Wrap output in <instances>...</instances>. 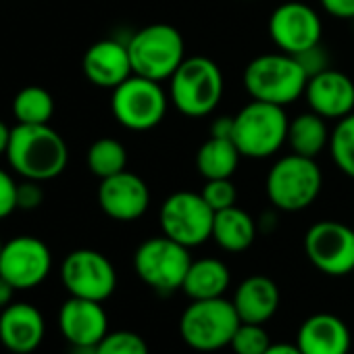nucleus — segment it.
<instances>
[{
  "label": "nucleus",
  "mask_w": 354,
  "mask_h": 354,
  "mask_svg": "<svg viewBox=\"0 0 354 354\" xmlns=\"http://www.w3.org/2000/svg\"><path fill=\"white\" fill-rule=\"evenodd\" d=\"M11 169L24 180L50 182L69 162V148L63 136L48 125H15L7 150Z\"/></svg>",
  "instance_id": "obj_1"
},
{
  "label": "nucleus",
  "mask_w": 354,
  "mask_h": 354,
  "mask_svg": "<svg viewBox=\"0 0 354 354\" xmlns=\"http://www.w3.org/2000/svg\"><path fill=\"white\" fill-rule=\"evenodd\" d=\"M223 90V71L209 57H186L169 77L171 104L190 119L209 117L219 106Z\"/></svg>",
  "instance_id": "obj_2"
},
{
  "label": "nucleus",
  "mask_w": 354,
  "mask_h": 354,
  "mask_svg": "<svg viewBox=\"0 0 354 354\" xmlns=\"http://www.w3.org/2000/svg\"><path fill=\"white\" fill-rule=\"evenodd\" d=\"M242 82L252 100L286 109L304 96L308 75L294 55L279 50L252 59L244 69Z\"/></svg>",
  "instance_id": "obj_3"
},
{
  "label": "nucleus",
  "mask_w": 354,
  "mask_h": 354,
  "mask_svg": "<svg viewBox=\"0 0 354 354\" xmlns=\"http://www.w3.org/2000/svg\"><path fill=\"white\" fill-rule=\"evenodd\" d=\"M271 205L286 213H298L308 209L323 190V173L317 158L300 154L281 156L267 173L265 182Z\"/></svg>",
  "instance_id": "obj_4"
},
{
  "label": "nucleus",
  "mask_w": 354,
  "mask_h": 354,
  "mask_svg": "<svg viewBox=\"0 0 354 354\" xmlns=\"http://www.w3.org/2000/svg\"><path fill=\"white\" fill-rule=\"evenodd\" d=\"M240 323L234 302L223 296L192 300L180 317V335L196 352H217L230 348Z\"/></svg>",
  "instance_id": "obj_5"
},
{
  "label": "nucleus",
  "mask_w": 354,
  "mask_h": 354,
  "mask_svg": "<svg viewBox=\"0 0 354 354\" xmlns=\"http://www.w3.org/2000/svg\"><path fill=\"white\" fill-rule=\"evenodd\" d=\"M131 69L136 75L165 82L186 61V42L180 30L169 24H152L127 40Z\"/></svg>",
  "instance_id": "obj_6"
},
{
  "label": "nucleus",
  "mask_w": 354,
  "mask_h": 354,
  "mask_svg": "<svg viewBox=\"0 0 354 354\" xmlns=\"http://www.w3.org/2000/svg\"><path fill=\"white\" fill-rule=\"evenodd\" d=\"M290 119L283 106L252 100L234 117V144L246 158H269L288 144Z\"/></svg>",
  "instance_id": "obj_7"
},
{
  "label": "nucleus",
  "mask_w": 354,
  "mask_h": 354,
  "mask_svg": "<svg viewBox=\"0 0 354 354\" xmlns=\"http://www.w3.org/2000/svg\"><path fill=\"white\" fill-rule=\"evenodd\" d=\"M190 265V248L167 236L148 238L133 252L136 275L158 294L182 290Z\"/></svg>",
  "instance_id": "obj_8"
},
{
  "label": "nucleus",
  "mask_w": 354,
  "mask_h": 354,
  "mask_svg": "<svg viewBox=\"0 0 354 354\" xmlns=\"http://www.w3.org/2000/svg\"><path fill=\"white\" fill-rule=\"evenodd\" d=\"M111 92L113 117L129 131L154 129L167 115L169 94L160 82L133 73Z\"/></svg>",
  "instance_id": "obj_9"
},
{
  "label": "nucleus",
  "mask_w": 354,
  "mask_h": 354,
  "mask_svg": "<svg viewBox=\"0 0 354 354\" xmlns=\"http://www.w3.org/2000/svg\"><path fill=\"white\" fill-rule=\"evenodd\" d=\"M162 236L180 242L186 248H196L213 238L215 211L196 192H173L165 198L158 211Z\"/></svg>",
  "instance_id": "obj_10"
},
{
  "label": "nucleus",
  "mask_w": 354,
  "mask_h": 354,
  "mask_svg": "<svg viewBox=\"0 0 354 354\" xmlns=\"http://www.w3.org/2000/svg\"><path fill=\"white\" fill-rule=\"evenodd\" d=\"M61 281L69 296L104 302L115 294L117 271L102 252L77 248L65 257L61 265Z\"/></svg>",
  "instance_id": "obj_11"
},
{
  "label": "nucleus",
  "mask_w": 354,
  "mask_h": 354,
  "mask_svg": "<svg viewBox=\"0 0 354 354\" xmlns=\"http://www.w3.org/2000/svg\"><path fill=\"white\" fill-rule=\"evenodd\" d=\"M304 252L310 265L329 277L354 273V227L339 221H319L304 236Z\"/></svg>",
  "instance_id": "obj_12"
},
{
  "label": "nucleus",
  "mask_w": 354,
  "mask_h": 354,
  "mask_svg": "<svg viewBox=\"0 0 354 354\" xmlns=\"http://www.w3.org/2000/svg\"><path fill=\"white\" fill-rule=\"evenodd\" d=\"M53 269L50 248L36 236H17L3 244L0 250V277L13 290H34Z\"/></svg>",
  "instance_id": "obj_13"
},
{
  "label": "nucleus",
  "mask_w": 354,
  "mask_h": 354,
  "mask_svg": "<svg viewBox=\"0 0 354 354\" xmlns=\"http://www.w3.org/2000/svg\"><path fill=\"white\" fill-rule=\"evenodd\" d=\"M269 36L281 53L296 57L321 44L323 24L313 7L298 3V0H290L271 13Z\"/></svg>",
  "instance_id": "obj_14"
},
{
  "label": "nucleus",
  "mask_w": 354,
  "mask_h": 354,
  "mask_svg": "<svg viewBox=\"0 0 354 354\" xmlns=\"http://www.w3.org/2000/svg\"><path fill=\"white\" fill-rule=\"evenodd\" d=\"M98 205L102 213L119 223H131L146 215L150 207V190L140 175L121 171L98 186Z\"/></svg>",
  "instance_id": "obj_15"
},
{
  "label": "nucleus",
  "mask_w": 354,
  "mask_h": 354,
  "mask_svg": "<svg viewBox=\"0 0 354 354\" xmlns=\"http://www.w3.org/2000/svg\"><path fill=\"white\" fill-rule=\"evenodd\" d=\"M304 98L313 113L339 121L354 113V82L344 71L329 67L308 77Z\"/></svg>",
  "instance_id": "obj_16"
},
{
  "label": "nucleus",
  "mask_w": 354,
  "mask_h": 354,
  "mask_svg": "<svg viewBox=\"0 0 354 354\" xmlns=\"http://www.w3.org/2000/svg\"><path fill=\"white\" fill-rule=\"evenodd\" d=\"M59 329L71 346H96L109 333V317L102 302L69 296L59 310Z\"/></svg>",
  "instance_id": "obj_17"
},
{
  "label": "nucleus",
  "mask_w": 354,
  "mask_h": 354,
  "mask_svg": "<svg viewBox=\"0 0 354 354\" xmlns=\"http://www.w3.org/2000/svg\"><path fill=\"white\" fill-rule=\"evenodd\" d=\"M82 69L92 86L115 90L129 75H133L127 42H119L113 38L94 42L84 55Z\"/></svg>",
  "instance_id": "obj_18"
},
{
  "label": "nucleus",
  "mask_w": 354,
  "mask_h": 354,
  "mask_svg": "<svg viewBox=\"0 0 354 354\" xmlns=\"http://www.w3.org/2000/svg\"><path fill=\"white\" fill-rule=\"evenodd\" d=\"M46 335L42 313L30 302H11L0 310V344L15 354H32Z\"/></svg>",
  "instance_id": "obj_19"
},
{
  "label": "nucleus",
  "mask_w": 354,
  "mask_h": 354,
  "mask_svg": "<svg viewBox=\"0 0 354 354\" xmlns=\"http://www.w3.org/2000/svg\"><path fill=\"white\" fill-rule=\"evenodd\" d=\"M302 354H348L352 335L344 319L331 313H315L302 321L296 333Z\"/></svg>",
  "instance_id": "obj_20"
},
{
  "label": "nucleus",
  "mask_w": 354,
  "mask_h": 354,
  "mask_svg": "<svg viewBox=\"0 0 354 354\" xmlns=\"http://www.w3.org/2000/svg\"><path fill=\"white\" fill-rule=\"evenodd\" d=\"M279 288L267 275H250L236 288L232 298L242 323L265 325L279 308Z\"/></svg>",
  "instance_id": "obj_21"
},
{
  "label": "nucleus",
  "mask_w": 354,
  "mask_h": 354,
  "mask_svg": "<svg viewBox=\"0 0 354 354\" xmlns=\"http://www.w3.org/2000/svg\"><path fill=\"white\" fill-rule=\"evenodd\" d=\"M232 275L223 261L207 257L192 261L186 279H184V294L190 300H209V298H221L230 288Z\"/></svg>",
  "instance_id": "obj_22"
},
{
  "label": "nucleus",
  "mask_w": 354,
  "mask_h": 354,
  "mask_svg": "<svg viewBox=\"0 0 354 354\" xmlns=\"http://www.w3.org/2000/svg\"><path fill=\"white\" fill-rule=\"evenodd\" d=\"M257 223L240 207H230L215 213L213 240L225 252H244L254 244Z\"/></svg>",
  "instance_id": "obj_23"
},
{
  "label": "nucleus",
  "mask_w": 354,
  "mask_h": 354,
  "mask_svg": "<svg viewBox=\"0 0 354 354\" xmlns=\"http://www.w3.org/2000/svg\"><path fill=\"white\" fill-rule=\"evenodd\" d=\"M329 136L327 123L321 115L308 111L300 113L294 119H290L288 125V146L294 154L317 158L325 148H329Z\"/></svg>",
  "instance_id": "obj_24"
},
{
  "label": "nucleus",
  "mask_w": 354,
  "mask_h": 354,
  "mask_svg": "<svg viewBox=\"0 0 354 354\" xmlns=\"http://www.w3.org/2000/svg\"><path fill=\"white\" fill-rule=\"evenodd\" d=\"M240 150L230 138H209L196 152V171L205 180H227L240 165Z\"/></svg>",
  "instance_id": "obj_25"
},
{
  "label": "nucleus",
  "mask_w": 354,
  "mask_h": 354,
  "mask_svg": "<svg viewBox=\"0 0 354 354\" xmlns=\"http://www.w3.org/2000/svg\"><path fill=\"white\" fill-rule=\"evenodd\" d=\"M55 115V98L42 86H26L13 98V117L19 125H48Z\"/></svg>",
  "instance_id": "obj_26"
},
{
  "label": "nucleus",
  "mask_w": 354,
  "mask_h": 354,
  "mask_svg": "<svg viewBox=\"0 0 354 354\" xmlns=\"http://www.w3.org/2000/svg\"><path fill=\"white\" fill-rule=\"evenodd\" d=\"M86 162L92 175H96L98 180H106L127 167V150L125 146L115 140V138H98L92 142L86 154Z\"/></svg>",
  "instance_id": "obj_27"
},
{
  "label": "nucleus",
  "mask_w": 354,
  "mask_h": 354,
  "mask_svg": "<svg viewBox=\"0 0 354 354\" xmlns=\"http://www.w3.org/2000/svg\"><path fill=\"white\" fill-rule=\"evenodd\" d=\"M329 154L335 167L354 180V113L335 121L329 136Z\"/></svg>",
  "instance_id": "obj_28"
},
{
  "label": "nucleus",
  "mask_w": 354,
  "mask_h": 354,
  "mask_svg": "<svg viewBox=\"0 0 354 354\" xmlns=\"http://www.w3.org/2000/svg\"><path fill=\"white\" fill-rule=\"evenodd\" d=\"M96 354H150L146 339L129 329L109 331L98 344Z\"/></svg>",
  "instance_id": "obj_29"
},
{
  "label": "nucleus",
  "mask_w": 354,
  "mask_h": 354,
  "mask_svg": "<svg viewBox=\"0 0 354 354\" xmlns=\"http://www.w3.org/2000/svg\"><path fill=\"white\" fill-rule=\"evenodd\" d=\"M271 337L269 331L259 325V323H240V327L236 329L230 348L236 354H265L267 348L271 346Z\"/></svg>",
  "instance_id": "obj_30"
},
{
  "label": "nucleus",
  "mask_w": 354,
  "mask_h": 354,
  "mask_svg": "<svg viewBox=\"0 0 354 354\" xmlns=\"http://www.w3.org/2000/svg\"><path fill=\"white\" fill-rule=\"evenodd\" d=\"M201 194L215 213L236 207V201H238V188L234 186L232 177H227V180H207Z\"/></svg>",
  "instance_id": "obj_31"
},
{
  "label": "nucleus",
  "mask_w": 354,
  "mask_h": 354,
  "mask_svg": "<svg viewBox=\"0 0 354 354\" xmlns=\"http://www.w3.org/2000/svg\"><path fill=\"white\" fill-rule=\"evenodd\" d=\"M17 211V182L13 175L0 167V221Z\"/></svg>",
  "instance_id": "obj_32"
},
{
  "label": "nucleus",
  "mask_w": 354,
  "mask_h": 354,
  "mask_svg": "<svg viewBox=\"0 0 354 354\" xmlns=\"http://www.w3.org/2000/svg\"><path fill=\"white\" fill-rule=\"evenodd\" d=\"M42 203H44L42 182L24 180L21 184H17V209H21V211H34Z\"/></svg>",
  "instance_id": "obj_33"
},
{
  "label": "nucleus",
  "mask_w": 354,
  "mask_h": 354,
  "mask_svg": "<svg viewBox=\"0 0 354 354\" xmlns=\"http://www.w3.org/2000/svg\"><path fill=\"white\" fill-rule=\"evenodd\" d=\"M296 59H298V63L302 65V69L306 71L308 77H313V75L329 69V57H327V50L321 44H317V46H313V48L296 55Z\"/></svg>",
  "instance_id": "obj_34"
},
{
  "label": "nucleus",
  "mask_w": 354,
  "mask_h": 354,
  "mask_svg": "<svg viewBox=\"0 0 354 354\" xmlns=\"http://www.w3.org/2000/svg\"><path fill=\"white\" fill-rule=\"evenodd\" d=\"M325 13L337 19H354V0H319Z\"/></svg>",
  "instance_id": "obj_35"
},
{
  "label": "nucleus",
  "mask_w": 354,
  "mask_h": 354,
  "mask_svg": "<svg viewBox=\"0 0 354 354\" xmlns=\"http://www.w3.org/2000/svg\"><path fill=\"white\" fill-rule=\"evenodd\" d=\"M211 136L213 138H230L232 140V136H234V117H230V115L217 117L211 123Z\"/></svg>",
  "instance_id": "obj_36"
},
{
  "label": "nucleus",
  "mask_w": 354,
  "mask_h": 354,
  "mask_svg": "<svg viewBox=\"0 0 354 354\" xmlns=\"http://www.w3.org/2000/svg\"><path fill=\"white\" fill-rule=\"evenodd\" d=\"M265 354H302V350L294 344H286V342H277V344H271L267 348Z\"/></svg>",
  "instance_id": "obj_37"
},
{
  "label": "nucleus",
  "mask_w": 354,
  "mask_h": 354,
  "mask_svg": "<svg viewBox=\"0 0 354 354\" xmlns=\"http://www.w3.org/2000/svg\"><path fill=\"white\" fill-rule=\"evenodd\" d=\"M11 133H13V127H9L3 119H0V156H7V150L11 144Z\"/></svg>",
  "instance_id": "obj_38"
},
{
  "label": "nucleus",
  "mask_w": 354,
  "mask_h": 354,
  "mask_svg": "<svg viewBox=\"0 0 354 354\" xmlns=\"http://www.w3.org/2000/svg\"><path fill=\"white\" fill-rule=\"evenodd\" d=\"M13 294H15L13 286H9L3 277H0V310L13 302Z\"/></svg>",
  "instance_id": "obj_39"
},
{
  "label": "nucleus",
  "mask_w": 354,
  "mask_h": 354,
  "mask_svg": "<svg viewBox=\"0 0 354 354\" xmlns=\"http://www.w3.org/2000/svg\"><path fill=\"white\" fill-rule=\"evenodd\" d=\"M71 354H96V346H73Z\"/></svg>",
  "instance_id": "obj_40"
},
{
  "label": "nucleus",
  "mask_w": 354,
  "mask_h": 354,
  "mask_svg": "<svg viewBox=\"0 0 354 354\" xmlns=\"http://www.w3.org/2000/svg\"><path fill=\"white\" fill-rule=\"evenodd\" d=\"M3 244H5V242H3V240H0V250H3Z\"/></svg>",
  "instance_id": "obj_41"
},
{
  "label": "nucleus",
  "mask_w": 354,
  "mask_h": 354,
  "mask_svg": "<svg viewBox=\"0 0 354 354\" xmlns=\"http://www.w3.org/2000/svg\"><path fill=\"white\" fill-rule=\"evenodd\" d=\"M352 21H354V19H352Z\"/></svg>",
  "instance_id": "obj_42"
}]
</instances>
